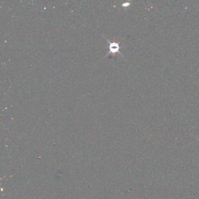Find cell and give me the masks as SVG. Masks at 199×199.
<instances>
[{
	"instance_id": "cell-2",
	"label": "cell",
	"mask_w": 199,
	"mask_h": 199,
	"mask_svg": "<svg viewBox=\"0 0 199 199\" xmlns=\"http://www.w3.org/2000/svg\"><path fill=\"white\" fill-rule=\"evenodd\" d=\"M129 4H130L129 3H124V4H123V5H123V6H128Z\"/></svg>"
},
{
	"instance_id": "cell-1",
	"label": "cell",
	"mask_w": 199,
	"mask_h": 199,
	"mask_svg": "<svg viewBox=\"0 0 199 199\" xmlns=\"http://www.w3.org/2000/svg\"><path fill=\"white\" fill-rule=\"evenodd\" d=\"M105 39L107 40V42H108L109 43V52L107 53L106 56L111 53L113 56H115V54L116 53H120L119 52V49H120V47H119V44L118 43L116 42L115 41H113V42H110L109 40L107 39L106 38H105ZM121 54V53H120Z\"/></svg>"
}]
</instances>
